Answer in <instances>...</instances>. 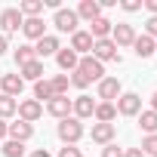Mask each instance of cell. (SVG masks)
<instances>
[{"mask_svg": "<svg viewBox=\"0 0 157 157\" xmlns=\"http://www.w3.org/2000/svg\"><path fill=\"white\" fill-rule=\"evenodd\" d=\"M77 74H80L86 83H99V80H105V65L99 59H93V56H83L80 65H77Z\"/></svg>", "mask_w": 157, "mask_h": 157, "instance_id": "cell-1", "label": "cell"}, {"mask_svg": "<svg viewBox=\"0 0 157 157\" xmlns=\"http://www.w3.org/2000/svg\"><path fill=\"white\" fill-rule=\"evenodd\" d=\"M59 139L65 142V145H77L83 139V123L77 120V117H65V120H59Z\"/></svg>", "mask_w": 157, "mask_h": 157, "instance_id": "cell-2", "label": "cell"}, {"mask_svg": "<svg viewBox=\"0 0 157 157\" xmlns=\"http://www.w3.org/2000/svg\"><path fill=\"white\" fill-rule=\"evenodd\" d=\"M90 56L99 59L102 65H105V62H120V52H117V46H114L111 37H105V40H93V52H90Z\"/></svg>", "mask_w": 157, "mask_h": 157, "instance_id": "cell-3", "label": "cell"}, {"mask_svg": "<svg viewBox=\"0 0 157 157\" xmlns=\"http://www.w3.org/2000/svg\"><path fill=\"white\" fill-rule=\"evenodd\" d=\"M114 108L123 117H136V114H142V96L139 93H120V99H117Z\"/></svg>", "mask_w": 157, "mask_h": 157, "instance_id": "cell-4", "label": "cell"}, {"mask_svg": "<svg viewBox=\"0 0 157 157\" xmlns=\"http://www.w3.org/2000/svg\"><path fill=\"white\" fill-rule=\"evenodd\" d=\"M52 25L62 31V34H74L77 31V25H80V19H77V13L74 10H56V19H52Z\"/></svg>", "mask_w": 157, "mask_h": 157, "instance_id": "cell-5", "label": "cell"}, {"mask_svg": "<svg viewBox=\"0 0 157 157\" xmlns=\"http://www.w3.org/2000/svg\"><path fill=\"white\" fill-rule=\"evenodd\" d=\"M136 37H139V34H136V28H132L129 22H117V25L111 28V40H114L117 49H120V46H132Z\"/></svg>", "mask_w": 157, "mask_h": 157, "instance_id": "cell-6", "label": "cell"}, {"mask_svg": "<svg viewBox=\"0 0 157 157\" xmlns=\"http://www.w3.org/2000/svg\"><path fill=\"white\" fill-rule=\"evenodd\" d=\"M93 114H96V102H93V96H77V99H71V117L86 120V117H93Z\"/></svg>", "mask_w": 157, "mask_h": 157, "instance_id": "cell-7", "label": "cell"}, {"mask_svg": "<svg viewBox=\"0 0 157 157\" xmlns=\"http://www.w3.org/2000/svg\"><path fill=\"white\" fill-rule=\"evenodd\" d=\"M22 22H25V16H22L16 6L3 10V13H0V28H3V37H6V34H16V31L22 28Z\"/></svg>", "mask_w": 157, "mask_h": 157, "instance_id": "cell-8", "label": "cell"}, {"mask_svg": "<svg viewBox=\"0 0 157 157\" xmlns=\"http://www.w3.org/2000/svg\"><path fill=\"white\" fill-rule=\"evenodd\" d=\"M25 90V80L19 74H3L0 77V96H10V99H19Z\"/></svg>", "mask_w": 157, "mask_h": 157, "instance_id": "cell-9", "label": "cell"}, {"mask_svg": "<svg viewBox=\"0 0 157 157\" xmlns=\"http://www.w3.org/2000/svg\"><path fill=\"white\" fill-rule=\"evenodd\" d=\"M40 117H43V102H37V99H25V102H19V120L34 123V120H40Z\"/></svg>", "mask_w": 157, "mask_h": 157, "instance_id": "cell-10", "label": "cell"}, {"mask_svg": "<svg viewBox=\"0 0 157 157\" xmlns=\"http://www.w3.org/2000/svg\"><path fill=\"white\" fill-rule=\"evenodd\" d=\"M68 49H74L80 59L90 56V52H93V37H90V31H80V28H77V31L71 34V46H68Z\"/></svg>", "mask_w": 157, "mask_h": 157, "instance_id": "cell-11", "label": "cell"}, {"mask_svg": "<svg viewBox=\"0 0 157 157\" xmlns=\"http://www.w3.org/2000/svg\"><path fill=\"white\" fill-rule=\"evenodd\" d=\"M59 49H62V43H59V37H52V34H46V37H40V40H37V46H34V56H37V59L43 62L46 56H56Z\"/></svg>", "mask_w": 157, "mask_h": 157, "instance_id": "cell-12", "label": "cell"}, {"mask_svg": "<svg viewBox=\"0 0 157 157\" xmlns=\"http://www.w3.org/2000/svg\"><path fill=\"white\" fill-rule=\"evenodd\" d=\"M46 111H49L52 117L65 120V117H71V99H68V96H52V99L46 102Z\"/></svg>", "mask_w": 157, "mask_h": 157, "instance_id": "cell-13", "label": "cell"}, {"mask_svg": "<svg viewBox=\"0 0 157 157\" xmlns=\"http://www.w3.org/2000/svg\"><path fill=\"white\" fill-rule=\"evenodd\" d=\"M99 99L102 102H111V99H120V80L117 77H105V80H99Z\"/></svg>", "mask_w": 157, "mask_h": 157, "instance_id": "cell-14", "label": "cell"}, {"mask_svg": "<svg viewBox=\"0 0 157 157\" xmlns=\"http://www.w3.org/2000/svg\"><path fill=\"white\" fill-rule=\"evenodd\" d=\"M74 13H77V19H83V22H96L102 16V3H99V0H80V6H77Z\"/></svg>", "mask_w": 157, "mask_h": 157, "instance_id": "cell-15", "label": "cell"}, {"mask_svg": "<svg viewBox=\"0 0 157 157\" xmlns=\"http://www.w3.org/2000/svg\"><path fill=\"white\" fill-rule=\"evenodd\" d=\"M111 28H114V22L105 19V16H99L96 22H90V37L93 40H105V37H111Z\"/></svg>", "mask_w": 157, "mask_h": 157, "instance_id": "cell-16", "label": "cell"}, {"mask_svg": "<svg viewBox=\"0 0 157 157\" xmlns=\"http://www.w3.org/2000/svg\"><path fill=\"white\" fill-rule=\"evenodd\" d=\"M22 34H25L28 40H40V37H46V25H43V19H25V22H22Z\"/></svg>", "mask_w": 157, "mask_h": 157, "instance_id": "cell-17", "label": "cell"}, {"mask_svg": "<svg viewBox=\"0 0 157 157\" xmlns=\"http://www.w3.org/2000/svg\"><path fill=\"white\" fill-rule=\"evenodd\" d=\"M6 136H10L13 142H22V145H25V142L34 136V126H31V123H25V120H19V123H10Z\"/></svg>", "mask_w": 157, "mask_h": 157, "instance_id": "cell-18", "label": "cell"}, {"mask_svg": "<svg viewBox=\"0 0 157 157\" xmlns=\"http://www.w3.org/2000/svg\"><path fill=\"white\" fill-rule=\"evenodd\" d=\"M132 49H136V56H139V59H148V56H154V52H157V40H151L148 34H142V37H136V40H132Z\"/></svg>", "mask_w": 157, "mask_h": 157, "instance_id": "cell-19", "label": "cell"}, {"mask_svg": "<svg viewBox=\"0 0 157 157\" xmlns=\"http://www.w3.org/2000/svg\"><path fill=\"white\" fill-rule=\"evenodd\" d=\"M93 142L96 145H111L114 142V123H93Z\"/></svg>", "mask_w": 157, "mask_h": 157, "instance_id": "cell-20", "label": "cell"}, {"mask_svg": "<svg viewBox=\"0 0 157 157\" xmlns=\"http://www.w3.org/2000/svg\"><path fill=\"white\" fill-rule=\"evenodd\" d=\"M19 71H22V74H19L22 80H34V83H37V80H43V74H46V71H43V62H40V59H34V62L22 65Z\"/></svg>", "mask_w": 157, "mask_h": 157, "instance_id": "cell-21", "label": "cell"}, {"mask_svg": "<svg viewBox=\"0 0 157 157\" xmlns=\"http://www.w3.org/2000/svg\"><path fill=\"white\" fill-rule=\"evenodd\" d=\"M56 62L62 71H77V65H80V56H77L74 49H59L56 52Z\"/></svg>", "mask_w": 157, "mask_h": 157, "instance_id": "cell-22", "label": "cell"}, {"mask_svg": "<svg viewBox=\"0 0 157 157\" xmlns=\"http://www.w3.org/2000/svg\"><path fill=\"white\" fill-rule=\"evenodd\" d=\"M96 123H111L114 117H117V108H114V102H96Z\"/></svg>", "mask_w": 157, "mask_h": 157, "instance_id": "cell-23", "label": "cell"}, {"mask_svg": "<svg viewBox=\"0 0 157 157\" xmlns=\"http://www.w3.org/2000/svg\"><path fill=\"white\" fill-rule=\"evenodd\" d=\"M19 13L25 19H40L43 13V0H25V3H19Z\"/></svg>", "mask_w": 157, "mask_h": 157, "instance_id": "cell-24", "label": "cell"}, {"mask_svg": "<svg viewBox=\"0 0 157 157\" xmlns=\"http://www.w3.org/2000/svg\"><path fill=\"white\" fill-rule=\"evenodd\" d=\"M139 126H142V132L154 136L157 132V111H142L139 114Z\"/></svg>", "mask_w": 157, "mask_h": 157, "instance_id": "cell-25", "label": "cell"}, {"mask_svg": "<svg viewBox=\"0 0 157 157\" xmlns=\"http://www.w3.org/2000/svg\"><path fill=\"white\" fill-rule=\"evenodd\" d=\"M52 96H56V93H52V83L46 80V77L34 83V99H37V102H40V99H43V102H49Z\"/></svg>", "mask_w": 157, "mask_h": 157, "instance_id": "cell-26", "label": "cell"}, {"mask_svg": "<svg viewBox=\"0 0 157 157\" xmlns=\"http://www.w3.org/2000/svg\"><path fill=\"white\" fill-rule=\"evenodd\" d=\"M16 111H19V102H16V99H10V96H0V120H10Z\"/></svg>", "mask_w": 157, "mask_h": 157, "instance_id": "cell-27", "label": "cell"}, {"mask_svg": "<svg viewBox=\"0 0 157 157\" xmlns=\"http://www.w3.org/2000/svg\"><path fill=\"white\" fill-rule=\"evenodd\" d=\"M49 83H52V93H56V96H68V86H71V77H68V74H56V77H52Z\"/></svg>", "mask_w": 157, "mask_h": 157, "instance_id": "cell-28", "label": "cell"}, {"mask_svg": "<svg viewBox=\"0 0 157 157\" xmlns=\"http://www.w3.org/2000/svg\"><path fill=\"white\" fill-rule=\"evenodd\" d=\"M34 59H37V56H34V46H28V43H25V46H19V49H16V65H19V68H22V65H28V62H34Z\"/></svg>", "mask_w": 157, "mask_h": 157, "instance_id": "cell-29", "label": "cell"}, {"mask_svg": "<svg viewBox=\"0 0 157 157\" xmlns=\"http://www.w3.org/2000/svg\"><path fill=\"white\" fill-rule=\"evenodd\" d=\"M22 154H25V145L22 142H13V139L3 142V157H22Z\"/></svg>", "mask_w": 157, "mask_h": 157, "instance_id": "cell-30", "label": "cell"}, {"mask_svg": "<svg viewBox=\"0 0 157 157\" xmlns=\"http://www.w3.org/2000/svg\"><path fill=\"white\" fill-rule=\"evenodd\" d=\"M139 151H142V154H157V132H154V136H145Z\"/></svg>", "mask_w": 157, "mask_h": 157, "instance_id": "cell-31", "label": "cell"}, {"mask_svg": "<svg viewBox=\"0 0 157 157\" xmlns=\"http://www.w3.org/2000/svg\"><path fill=\"white\" fill-rule=\"evenodd\" d=\"M145 34H148L151 40H157V16H151V19L145 22Z\"/></svg>", "mask_w": 157, "mask_h": 157, "instance_id": "cell-32", "label": "cell"}, {"mask_svg": "<svg viewBox=\"0 0 157 157\" xmlns=\"http://www.w3.org/2000/svg\"><path fill=\"white\" fill-rule=\"evenodd\" d=\"M120 6H123L126 13H139V10L145 6V0H123V3H120Z\"/></svg>", "mask_w": 157, "mask_h": 157, "instance_id": "cell-33", "label": "cell"}, {"mask_svg": "<svg viewBox=\"0 0 157 157\" xmlns=\"http://www.w3.org/2000/svg\"><path fill=\"white\" fill-rule=\"evenodd\" d=\"M59 157H83V154H80V148H74V145H65V148H59Z\"/></svg>", "mask_w": 157, "mask_h": 157, "instance_id": "cell-34", "label": "cell"}, {"mask_svg": "<svg viewBox=\"0 0 157 157\" xmlns=\"http://www.w3.org/2000/svg\"><path fill=\"white\" fill-rule=\"evenodd\" d=\"M102 157H123V148H117V145H105Z\"/></svg>", "mask_w": 157, "mask_h": 157, "instance_id": "cell-35", "label": "cell"}, {"mask_svg": "<svg viewBox=\"0 0 157 157\" xmlns=\"http://www.w3.org/2000/svg\"><path fill=\"white\" fill-rule=\"evenodd\" d=\"M145 10H148L151 16H157V0H145Z\"/></svg>", "mask_w": 157, "mask_h": 157, "instance_id": "cell-36", "label": "cell"}, {"mask_svg": "<svg viewBox=\"0 0 157 157\" xmlns=\"http://www.w3.org/2000/svg\"><path fill=\"white\" fill-rule=\"evenodd\" d=\"M31 157H52L46 148H37V151H31Z\"/></svg>", "mask_w": 157, "mask_h": 157, "instance_id": "cell-37", "label": "cell"}, {"mask_svg": "<svg viewBox=\"0 0 157 157\" xmlns=\"http://www.w3.org/2000/svg\"><path fill=\"white\" fill-rule=\"evenodd\" d=\"M123 157H145L139 148H129V151H123Z\"/></svg>", "mask_w": 157, "mask_h": 157, "instance_id": "cell-38", "label": "cell"}, {"mask_svg": "<svg viewBox=\"0 0 157 157\" xmlns=\"http://www.w3.org/2000/svg\"><path fill=\"white\" fill-rule=\"evenodd\" d=\"M6 49H10V43H6V37H3V34H0V56H3Z\"/></svg>", "mask_w": 157, "mask_h": 157, "instance_id": "cell-39", "label": "cell"}, {"mask_svg": "<svg viewBox=\"0 0 157 157\" xmlns=\"http://www.w3.org/2000/svg\"><path fill=\"white\" fill-rule=\"evenodd\" d=\"M6 129H10V123H6V120H0V139L6 136Z\"/></svg>", "mask_w": 157, "mask_h": 157, "instance_id": "cell-40", "label": "cell"}, {"mask_svg": "<svg viewBox=\"0 0 157 157\" xmlns=\"http://www.w3.org/2000/svg\"><path fill=\"white\" fill-rule=\"evenodd\" d=\"M151 111H157V93L151 96Z\"/></svg>", "mask_w": 157, "mask_h": 157, "instance_id": "cell-41", "label": "cell"}, {"mask_svg": "<svg viewBox=\"0 0 157 157\" xmlns=\"http://www.w3.org/2000/svg\"><path fill=\"white\" fill-rule=\"evenodd\" d=\"M154 157H157V154H154Z\"/></svg>", "mask_w": 157, "mask_h": 157, "instance_id": "cell-42", "label": "cell"}]
</instances>
